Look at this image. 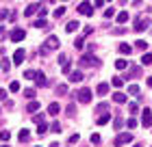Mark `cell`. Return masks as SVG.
<instances>
[{
	"mask_svg": "<svg viewBox=\"0 0 152 147\" xmlns=\"http://www.w3.org/2000/svg\"><path fill=\"white\" fill-rule=\"evenodd\" d=\"M96 91H98V95H107L109 93V85L107 82H100V85L96 87Z\"/></svg>",
	"mask_w": 152,
	"mask_h": 147,
	"instance_id": "5bb4252c",
	"label": "cell"
},
{
	"mask_svg": "<svg viewBox=\"0 0 152 147\" xmlns=\"http://www.w3.org/2000/svg\"><path fill=\"white\" fill-rule=\"evenodd\" d=\"M33 119H35V123H41V121H44V115H41V113H39V115H35V117H33Z\"/></svg>",
	"mask_w": 152,
	"mask_h": 147,
	"instance_id": "681fc988",
	"label": "cell"
},
{
	"mask_svg": "<svg viewBox=\"0 0 152 147\" xmlns=\"http://www.w3.org/2000/svg\"><path fill=\"white\" fill-rule=\"evenodd\" d=\"M4 97H7V91H4V89H0V100H4Z\"/></svg>",
	"mask_w": 152,
	"mask_h": 147,
	"instance_id": "f5cc1de1",
	"label": "cell"
},
{
	"mask_svg": "<svg viewBox=\"0 0 152 147\" xmlns=\"http://www.w3.org/2000/svg\"><path fill=\"white\" fill-rule=\"evenodd\" d=\"M0 138H2V141H9V138H11V132H9V130H2V132H0Z\"/></svg>",
	"mask_w": 152,
	"mask_h": 147,
	"instance_id": "e575fe53",
	"label": "cell"
},
{
	"mask_svg": "<svg viewBox=\"0 0 152 147\" xmlns=\"http://www.w3.org/2000/svg\"><path fill=\"white\" fill-rule=\"evenodd\" d=\"M83 46H85V37H78V39L74 41V48H78V50H80Z\"/></svg>",
	"mask_w": 152,
	"mask_h": 147,
	"instance_id": "f1b7e54d",
	"label": "cell"
},
{
	"mask_svg": "<svg viewBox=\"0 0 152 147\" xmlns=\"http://www.w3.org/2000/svg\"><path fill=\"white\" fill-rule=\"evenodd\" d=\"M33 26H35V28H44V26H46V20H44V17H39V20H37V22L33 24Z\"/></svg>",
	"mask_w": 152,
	"mask_h": 147,
	"instance_id": "d590c367",
	"label": "cell"
},
{
	"mask_svg": "<svg viewBox=\"0 0 152 147\" xmlns=\"http://www.w3.org/2000/svg\"><path fill=\"white\" fill-rule=\"evenodd\" d=\"M141 65H152V54H150V52H146V54L141 56Z\"/></svg>",
	"mask_w": 152,
	"mask_h": 147,
	"instance_id": "44dd1931",
	"label": "cell"
},
{
	"mask_svg": "<svg viewBox=\"0 0 152 147\" xmlns=\"http://www.w3.org/2000/svg\"><path fill=\"white\" fill-rule=\"evenodd\" d=\"M9 91H13V93H18V91H20V82H15V80H13L11 85H9Z\"/></svg>",
	"mask_w": 152,
	"mask_h": 147,
	"instance_id": "1f68e13d",
	"label": "cell"
},
{
	"mask_svg": "<svg viewBox=\"0 0 152 147\" xmlns=\"http://www.w3.org/2000/svg\"><path fill=\"white\" fill-rule=\"evenodd\" d=\"M72 72V65H70V63H65V65H63V74H70Z\"/></svg>",
	"mask_w": 152,
	"mask_h": 147,
	"instance_id": "bcb514c9",
	"label": "cell"
},
{
	"mask_svg": "<svg viewBox=\"0 0 152 147\" xmlns=\"http://www.w3.org/2000/svg\"><path fill=\"white\" fill-rule=\"evenodd\" d=\"M128 93L130 95H139V85H130L128 87Z\"/></svg>",
	"mask_w": 152,
	"mask_h": 147,
	"instance_id": "484cf974",
	"label": "cell"
},
{
	"mask_svg": "<svg viewBox=\"0 0 152 147\" xmlns=\"http://www.w3.org/2000/svg\"><path fill=\"white\" fill-rule=\"evenodd\" d=\"M59 63H61V65H65V63H70V59H67L65 54H61V56H59Z\"/></svg>",
	"mask_w": 152,
	"mask_h": 147,
	"instance_id": "b9f144b4",
	"label": "cell"
},
{
	"mask_svg": "<svg viewBox=\"0 0 152 147\" xmlns=\"http://www.w3.org/2000/svg\"><path fill=\"white\" fill-rule=\"evenodd\" d=\"M37 9H39V4H28V7L24 9V15H26V17H31V15H33V13H35Z\"/></svg>",
	"mask_w": 152,
	"mask_h": 147,
	"instance_id": "e0dca14e",
	"label": "cell"
},
{
	"mask_svg": "<svg viewBox=\"0 0 152 147\" xmlns=\"http://www.w3.org/2000/svg\"><path fill=\"white\" fill-rule=\"evenodd\" d=\"M59 110H61V106H59V104H57V102H52V104H50V106H48V113H50L52 117H54V115H59Z\"/></svg>",
	"mask_w": 152,
	"mask_h": 147,
	"instance_id": "ac0fdd59",
	"label": "cell"
},
{
	"mask_svg": "<svg viewBox=\"0 0 152 147\" xmlns=\"http://www.w3.org/2000/svg\"><path fill=\"white\" fill-rule=\"evenodd\" d=\"M128 67V63L124 61V59H120V61H115V69H126Z\"/></svg>",
	"mask_w": 152,
	"mask_h": 147,
	"instance_id": "d4e9b609",
	"label": "cell"
},
{
	"mask_svg": "<svg viewBox=\"0 0 152 147\" xmlns=\"http://www.w3.org/2000/svg\"><path fill=\"white\" fill-rule=\"evenodd\" d=\"M91 143L98 145V143H100V134H91Z\"/></svg>",
	"mask_w": 152,
	"mask_h": 147,
	"instance_id": "ee69618b",
	"label": "cell"
},
{
	"mask_svg": "<svg viewBox=\"0 0 152 147\" xmlns=\"http://www.w3.org/2000/svg\"><path fill=\"white\" fill-rule=\"evenodd\" d=\"M4 17H9V11H7V9L0 11V20H4Z\"/></svg>",
	"mask_w": 152,
	"mask_h": 147,
	"instance_id": "816d5d0a",
	"label": "cell"
},
{
	"mask_svg": "<svg viewBox=\"0 0 152 147\" xmlns=\"http://www.w3.org/2000/svg\"><path fill=\"white\" fill-rule=\"evenodd\" d=\"M50 130H52V132H61V125H59V123H52Z\"/></svg>",
	"mask_w": 152,
	"mask_h": 147,
	"instance_id": "7dc6e473",
	"label": "cell"
},
{
	"mask_svg": "<svg viewBox=\"0 0 152 147\" xmlns=\"http://www.w3.org/2000/svg\"><path fill=\"white\" fill-rule=\"evenodd\" d=\"M130 141H133V134H130V132H124V134H120L115 138V147H122V145H126Z\"/></svg>",
	"mask_w": 152,
	"mask_h": 147,
	"instance_id": "5b68a950",
	"label": "cell"
},
{
	"mask_svg": "<svg viewBox=\"0 0 152 147\" xmlns=\"http://www.w3.org/2000/svg\"><path fill=\"white\" fill-rule=\"evenodd\" d=\"M65 110H67V115H76V106H74V104H70Z\"/></svg>",
	"mask_w": 152,
	"mask_h": 147,
	"instance_id": "60d3db41",
	"label": "cell"
},
{
	"mask_svg": "<svg viewBox=\"0 0 152 147\" xmlns=\"http://www.w3.org/2000/svg\"><path fill=\"white\" fill-rule=\"evenodd\" d=\"M4 147H7V145H4Z\"/></svg>",
	"mask_w": 152,
	"mask_h": 147,
	"instance_id": "680465c9",
	"label": "cell"
},
{
	"mask_svg": "<svg viewBox=\"0 0 152 147\" xmlns=\"http://www.w3.org/2000/svg\"><path fill=\"white\" fill-rule=\"evenodd\" d=\"M78 138H80L78 134H72V136H70V145H74V143H78Z\"/></svg>",
	"mask_w": 152,
	"mask_h": 147,
	"instance_id": "f6af8a7d",
	"label": "cell"
},
{
	"mask_svg": "<svg viewBox=\"0 0 152 147\" xmlns=\"http://www.w3.org/2000/svg\"><path fill=\"white\" fill-rule=\"evenodd\" d=\"M148 26H150V22H148L146 17H139V20H135V30H137V33H143V30L148 28Z\"/></svg>",
	"mask_w": 152,
	"mask_h": 147,
	"instance_id": "8992f818",
	"label": "cell"
},
{
	"mask_svg": "<svg viewBox=\"0 0 152 147\" xmlns=\"http://www.w3.org/2000/svg\"><path fill=\"white\" fill-rule=\"evenodd\" d=\"M37 11H39V17H46V13H48V9H41V4H39Z\"/></svg>",
	"mask_w": 152,
	"mask_h": 147,
	"instance_id": "c3c4849f",
	"label": "cell"
},
{
	"mask_svg": "<svg viewBox=\"0 0 152 147\" xmlns=\"http://www.w3.org/2000/svg\"><path fill=\"white\" fill-rule=\"evenodd\" d=\"M24 56H26V52L20 48V50H15V54H13V63H15V65H20V63L24 61Z\"/></svg>",
	"mask_w": 152,
	"mask_h": 147,
	"instance_id": "8fae6325",
	"label": "cell"
},
{
	"mask_svg": "<svg viewBox=\"0 0 152 147\" xmlns=\"http://www.w3.org/2000/svg\"><path fill=\"white\" fill-rule=\"evenodd\" d=\"M113 125H115V128H117V130H120V128H122V125H124V121H122V117H115V121H113Z\"/></svg>",
	"mask_w": 152,
	"mask_h": 147,
	"instance_id": "f35d334b",
	"label": "cell"
},
{
	"mask_svg": "<svg viewBox=\"0 0 152 147\" xmlns=\"http://www.w3.org/2000/svg\"><path fill=\"white\" fill-rule=\"evenodd\" d=\"M115 15V9H107L104 11V17H113Z\"/></svg>",
	"mask_w": 152,
	"mask_h": 147,
	"instance_id": "7bdbcfd3",
	"label": "cell"
},
{
	"mask_svg": "<svg viewBox=\"0 0 152 147\" xmlns=\"http://www.w3.org/2000/svg\"><path fill=\"white\" fill-rule=\"evenodd\" d=\"M48 52H50V48H48V46H41V54H44V56H46Z\"/></svg>",
	"mask_w": 152,
	"mask_h": 147,
	"instance_id": "f907efd6",
	"label": "cell"
},
{
	"mask_svg": "<svg viewBox=\"0 0 152 147\" xmlns=\"http://www.w3.org/2000/svg\"><path fill=\"white\" fill-rule=\"evenodd\" d=\"M111 85H113V87H117V89H122V85H124V78H113V80H111Z\"/></svg>",
	"mask_w": 152,
	"mask_h": 147,
	"instance_id": "4316f807",
	"label": "cell"
},
{
	"mask_svg": "<svg viewBox=\"0 0 152 147\" xmlns=\"http://www.w3.org/2000/svg\"><path fill=\"white\" fill-rule=\"evenodd\" d=\"M146 48H148V41H143V39L137 41V50H146Z\"/></svg>",
	"mask_w": 152,
	"mask_h": 147,
	"instance_id": "d6a6232c",
	"label": "cell"
},
{
	"mask_svg": "<svg viewBox=\"0 0 152 147\" xmlns=\"http://www.w3.org/2000/svg\"><path fill=\"white\" fill-rule=\"evenodd\" d=\"M139 76H141V67L130 65V72H128V76H126V78H139Z\"/></svg>",
	"mask_w": 152,
	"mask_h": 147,
	"instance_id": "7c38bea8",
	"label": "cell"
},
{
	"mask_svg": "<svg viewBox=\"0 0 152 147\" xmlns=\"http://www.w3.org/2000/svg\"><path fill=\"white\" fill-rule=\"evenodd\" d=\"M113 102L115 104H126V95L122 91H117V93H113Z\"/></svg>",
	"mask_w": 152,
	"mask_h": 147,
	"instance_id": "4fadbf2b",
	"label": "cell"
},
{
	"mask_svg": "<svg viewBox=\"0 0 152 147\" xmlns=\"http://www.w3.org/2000/svg\"><path fill=\"white\" fill-rule=\"evenodd\" d=\"M78 26H80L78 22H70L65 26V33H76V30H78Z\"/></svg>",
	"mask_w": 152,
	"mask_h": 147,
	"instance_id": "d6986e66",
	"label": "cell"
},
{
	"mask_svg": "<svg viewBox=\"0 0 152 147\" xmlns=\"http://www.w3.org/2000/svg\"><path fill=\"white\" fill-rule=\"evenodd\" d=\"M24 97H28V100H33V97H35V91H33V89H26V91H24Z\"/></svg>",
	"mask_w": 152,
	"mask_h": 147,
	"instance_id": "74e56055",
	"label": "cell"
},
{
	"mask_svg": "<svg viewBox=\"0 0 152 147\" xmlns=\"http://www.w3.org/2000/svg\"><path fill=\"white\" fill-rule=\"evenodd\" d=\"M102 4H104V0H96L94 2V7H102Z\"/></svg>",
	"mask_w": 152,
	"mask_h": 147,
	"instance_id": "db71d44e",
	"label": "cell"
},
{
	"mask_svg": "<svg viewBox=\"0 0 152 147\" xmlns=\"http://www.w3.org/2000/svg\"><path fill=\"white\" fill-rule=\"evenodd\" d=\"M126 125H128L130 130H135V128H137V119H135V117H130L128 121H126Z\"/></svg>",
	"mask_w": 152,
	"mask_h": 147,
	"instance_id": "4dcf8cb0",
	"label": "cell"
},
{
	"mask_svg": "<svg viewBox=\"0 0 152 147\" xmlns=\"http://www.w3.org/2000/svg\"><path fill=\"white\" fill-rule=\"evenodd\" d=\"M120 52L122 54H130V52H133V48H130L128 43H120Z\"/></svg>",
	"mask_w": 152,
	"mask_h": 147,
	"instance_id": "603a6c76",
	"label": "cell"
},
{
	"mask_svg": "<svg viewBox=\"0 0 152 147\" xmlns=\"http://www.w3.org/2000/svg\"><path fill=\"white\" fill-rule=\"evenodd\" d=\"M35 82H37V87H48V80H46L44 72H35Z\"/></svg>",
	"mask_w": 152,
	"mask_h": 147,
	"instance_id": "ba28073f",
	"label": "cell"
},
{
	"mask_svg": "<svg viewBox=\"0 0 152 147\" xmlns=\"http://www.w3.org/2000/svg\"><path fill=\"white\" fill-rule=\"evenodd\" d=\"M124 22H128V13L120 11V13H117V24H124Z\"/></svg>",
	"mask_w": 152,
	"mask_h": 147,
	"instance_id": "ffe728a7",
	"label": "cell"
},
{
	"mask_svg": "<svg viewBox=\"0 0 152 147\" xmlns=\"http://www.w3.org/2000/svg\"><path fill=\"white\" fill-rule=\"evenodd\" d=\"M46 132H48V125H46L44 121H41V123H37V134L41 136V134H46Z\"/></svg>",
	"mask_w": 152,
	"mask_h": 147,
	"instance_id": "7402d4cb",
	"label": "cell"
},
{
	"mask_svg": "<svg viewBox=\"0 0 152 147\" xmlns=\"http://www.w3.org/2000/svg\"><path fill=\"white\" fill-rule=\"evenodd\" d=\"M135 147H141V145H135Z\"/></svg>",
	"mask_w": 152,
	"mask_h": 147,
	"instance_id": "6f0895ef",
	"label": "cell"
},
{
	"mask_svg": "<svg viewBox=\"0 0 152 147\" xmlns=\"http://www.w3.org/2000/svg\"><path fill=\"white\" fill-rule=\"evenodd\" d=\"M24 78H28V80H35V72H33V69H26V72H24Z\"/></svg>",
	"mask_w": 152,
	"mask_h": 147,
	"instance_id": "836d02e7",
	"label": "cell"
},
{
	"mask_svg": "<svg viewBox=\"0 0 152 147\" xmlns=\"http://www.w3.org/2000/svg\"><path fill=\"white\" fill-rule=\"evenodd\" d=\"M148 87H150V89H152V78H148Z\"/></svg>",
	"mask_w": 152,
	"mask_h": 147,
	"instance_id": "11a10c76",
	"label": "cell"
},
{
	"mask_svg": "<svg viewBox=\"0 0 152 147\" xmlns=\"http://www.w3.org/2000/svg\"><path fill=\"white\" fill-rule=\"evenodd\" d=\"M107 110H109V104L107 102H100L98 104V113H107Z\"/></svg>",
	"mask_w": 152,
	"mask_h": 147,
	"instance_id": "f546056e",
	"label": "cell"
},
{
	"mask_svg": "<svg viewBox=\"0 0 152 147\" xmlns=\"http://www.w3.org/2000/svg\"><path fill=\"white\" fill-rule=\"evenodd\" d=\"M63 13H65V7H59V9L54 11V17H61V15H63Z\"/></svg>",
	"mask_w": 152,
	"mask_h": 147,
	"instance_id": "ab89813d",
	"label": "cell"
},
{
	"mask_svg": "<svg viewBox=\"0 0 152 147\" xmlns=\"http://www.w3.org/2000/svg\"><path fill=\"white\" fill-rule=\"evenodd\" d=\"M128 110H130V113L135 115L137 110H139V106H137V102H130V104H128Z\"/></svg>",
	"mask_w": 152,
	"mask_h": 147,
	"instance_id": "8d00e7d4",
	"label": "cell"
},
{
	"mask_svg": "<svg viewBox=\"0 0 152 147\" xmlns=\"http://www.w3.org/2000/svg\"><path fill=\"white\" fill-rule=\"evenodd\" d=\"M91 91H89V89H80L78 91V93H76V100H78L80 104H89V102H91Z\"/></svg>",
	"mask_w": 152,
	"mask_h": 147,
	"instance_id": "7a4b0ae2",
	"label": "cell"
},
{
	"mask_svg": "<svg viewBox=\"0 0 152 147\" xmlns=\"http://www.w3.org/2000/svg\"><path fill=\"white\" fill-rule=\"evenodd\" d=\"M109 121H111V113H109V110L96 117V123H98V125H104V123H109Z\"/></svg>",
	"mask_w": 152,
	"mask_h": 147,
	"instance_id": "52a82bcc",
	"label": "cell"
},
{
	"mask_svg": "<svg viewBox=\"0 0 152 147\" xmlns=\"http://www.w3.org/2000/svg\"><path fill=\"white\" fill-rule=\"evenodd\" d=\"M26 110H28V113H35V110H39V102L33 100V102L28 104V108H26Z\"/></svg>",
	"mask_w": 152,
	"mask_h": 147,
	"instance_id": "cb8c5ba5",
	"label": "cell"
},
{
	"mask_svg": "<svg viewBox=\"0 0 152 147\" xmlns=\"http://www.w3.org/2000/svg\"><path fill=\"white\" fill-rule=\"evenodd\" d=\"M46 46L50 48V50H59V46H61V43H59V39L52 35V37H48V39H46Z\"/></svg>",
	"mask_w": 152,
	"mask_h": 147,
	"instance_id": "9c48e42d",
	"label": "cell"
},
{
	"mask_svg": "<svg viewBox=\"0 0 152 147\" xmlns=\"http://www.w3.org/2000/svg\"><path fill=\"white\" fill-rule=\"evenodd\" d=\"M2 33H4V28H2V26H0V35H2Z\"/></svg>",
	"mask_w": 152,
	"mask_h": 147,
	"instance_id": "9f6ffc18",
	"label": "cell"
},
{
	"mask_svg": "<svg viewBox=\"0 0 152 147\" xmlns=\"http://www.w3.org/2000/svg\"><path fill=\"white\" fill-rule=\"evenodd\" d=\"M24 37H26V33H24L22 28H15V30L11 33V41H22Z\"/></svg>",
	"mask_w": 152,
	"mask_h": 147,
	"instance_id": "30bf717a",
	"label": "cell"
},
{
	"mask_svg": "<svg viewBox=\"0 0 152 147\" xmlns=\"http://www.w3.org/2000/svg\"><path fill=\"white\" fill-rule=\"evenodd\" d=\"M67 93V85H59L57 87V95H65Z\"/></svg>",
	"mask_w": 152,
	"mask_h": 147,
	"instance_id": "83f0119b",
	"label": "cell"
},
{
	"mask_svg": "<svg viewBox=\"0 0 152 147\" xmlns=\"http://www.w3.org/2000/svg\"><path fill=\"white\" fill-rule=\"evenodd\" d=\"M85 76H83V72H70V80L72 82H80Z\"/></svg>",
	"mask_w": 152,
	"mask_h": 147,
	"instance_id": "9a60e30c",
	"label": "cell"
},
{
	"mask_svg": "<svg viewBox=\"0 0 152 147\" xmlns=\"http://www.w3.org/2000/svg\"><path fill=\"white\" fill-rule=\"evenodd\" d=\"M141 125H143V128H150V125H152V110L150 108L141 110Z\"/></svg>",
	"mask_w": 152,
	"mask_h": 147,
	"instance_id": "277c9868",
	"label": "cell"
},
{
	"mask_svg": "<svg viewBox=\"0 0 152 147\" xmlns=\"http://www.w3.org/2000/svg\"><path fill=\"white\" fill-rule=\"evenodd\" d=\"M78 63L80 67H100V59H96L94 54H83Z\"/></svg>",
	"mask_w": 152,
	"mask_h": 147,
	"instance_id": "6da1fadb",
	"label": "cell"
},
{
	"mask_svg": "<svg viewBox=\"0 0 152 147\" xmlns=\"http://www.w3.org/2000/svg\"><path fill=\"white\" fill-rule=\"evenodd\" d=\"M18 138H20V141H28V138H31V132L28 130H26V128H22V130H20V134H18Z\"/></svg>",
	"mask_w": 152,
	"mask_h": 147,
	"instance_id": "2e32d148",
	"label": "cell"
},
{
	"mask_svg": "<svg viewBox=\"0 0 152 147\" xmlns=\"http://www.w3.org/2000/svg\"><path fill=\"white\" fill-rule=\"evenodd\" d=\"M78 13H80V15L91 17V15H94V4H89V2H80V4H78Z\"/></svg>",
	"mask_w": 152,
	"mask_h": 147,
	"instance_id": "3957f363",
	"label": "cell"
}]
</instances>
